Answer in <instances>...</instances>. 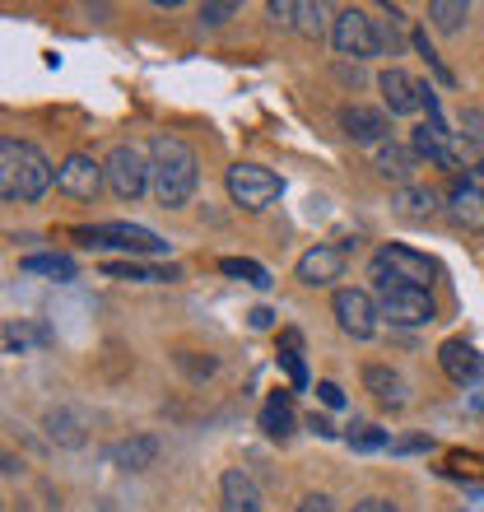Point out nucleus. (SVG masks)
Wrapping results in <instances>:
<instances>
[{
	"mask_svg": "<svg viewBox=\"0 0 484 512\" xmlns=\"http://www.w3.org/2000/svg\"><path fill=\"white\" fill-rule=\"evenodd\" d=\"M298 424L294 415V401L284 396V391H275V396H266V405H261V429L270 433V438H289Z\"/></svg>",
	"mask_w": 484,
	"mask_h": 512,
	"instance_id": "23",
	"label": "nucleus"
},
{
	"mask_svg": "<svg viewBox=\"0 0 484 512\" xmlns=\"http://www.w3.org/2000/svg\"><path fill=\"white\" fill-rule=\"evenodd\" d=\"M201 173H196V149L177 135H154L149 145V191L163 210H182L191 201Z\"/></svg>",
	"mask_w": 484,
	"mask_h": 512,
	"instance_id": "1",
	"label": "nucleus"
},
{
	"mask_svg": "<svg viewBox=\"0 0 484 512\" xmlns=\"http://www.w3.org/2000/svg\"><path fill=\"white\" fill-rule=\"evenodd\" d=\"M19 270H24V275H47V280H56V284H70L75 275H80V266L61 252H33V256L19 261Z\"/></svg>",
	"mask_w": 484,
	"mask_h": 512,
	"instance_id": "20",
	"label": "nucleus"
},
{
	"mask_svg": "<svg viewBox=\"0 0 484 512\" xmlns=\"http://www.w3.org/2000/svg\"><path fill=\"white\" fill-rule=\"evenodd\" d=\"M340 126H345V135H350L354 145H387L391 135V122L382 108H363V103H350V108H340Z\"/></svg>",
	"mask_w": 484,
	"mask_h": 512,
	"instance_id": "13",
	"label": "nucleus"
},
{
	"mask_svg": "<svg viewBox=\"0 0 484 512\" xmlns=\"http://www.w3.org/2000/svg\"><path fill=\"white\" fill-rule=\"evenodd\" d=\"M433 438H401V443H391V452H429Z\"/></svg>",
	"mask_w": 484,
	"mask_h": 512,
	"instance_id": "39",
	"label": "nucleus"
},
{
	"mask_svg": "<svg viewBox=\"0 0 484 512\" xmlns=\"http://www.w3.org/2000/svg\"><path fill=\"white\" fill-rule=\"evenodd\" d=\"M461 135L466 145H484V108H461Z\"/></svg>",
	"mask_w": 484,
	"mask_h": 512,
	"instance_id": "32",
	"label": "nucleus"
},
{
	"mask_svg": "<svg viewBox=\"0 0 484 512\" xmlns=\"http://www.w3.org/2000/svg\"><path fill=\"white\" fill-rule=\"evenodd\" d=\"M219 503H224V512H261V489H256V480L247 471H224Z\"/></svg>",
	"mask_w": 484,
	"mask_h": 512,
	"instance_id": "17",
	"label": "nucleus"
},
{
	"mask_svg": "<svg viewBox=\"0 0 484 512\" xmlns=\"http://www.w3.org/2000/svg\"><path fill=\"white\" fill-rule=\"evenodd\" d=\"M308 424H312V429H317V433H322V438H336V429H331V419H317V415H312Z\"/></svg>",
	"mask_w": 484,
	"mask_h": 512,
	"instance_id": "41",
	"label": "nucleus"
},
{
	"mask_svg": "<svg viewBox=\"0 0 484 512\" xmlns=\"http://www.w3.org/2000/svg\"><path fill=\"white\" fill-rule=\"evenodd\" d=\"M270 322H275V312H270V308H256L252 312V326H270Z\"/></svg>",
	"mask_w": 484,
	"mask_h": 512,
	"instance_id": "42",
	"label": "nucleus"
},
{
	"mask_svg": "<svg viewBox=\"0 0 484 512\" xmlns=\"http://www.w3.org/2000/svg\"><path fill=\"white\" fill-rule=\"evenodd\" d=\"M438 364H443V373L457 382V387H471V382L484 378V359L471 340H443V345H438Z\"/></svg>",
	"mask_w": 484,
	"mask_h": 512,
	"instance_id": "15",
	"label": "nucleus"
},
{
	"mask_svg": "<svg viewBox=\"0 0 484 512\" xmlns=\"http://www.w3.org/2000/svg\"><path fill=\"white\" fill-rule=\"evenodd\" d=\"M331 312H336V322H340V331L345 336H354V340H373V331H377V303L363 289H336V298H331Z\"/></svg>",
	"mask_w": 484,
	"mask_h": 512,
	"instance_id": "11",
	"label": "nucleus"
},
{
	"mask_svg": "<svg viewBox=\"0 0 484 512\" xmlns=\"http://www.w3.org/2000/svg\"><path fill=\"white\" fill-rule=\"evenodd\" d=\"M447 475H471V480H484V457L475 452H447Z\"/></svg>",
	"mask_w": 484,
	"mask_h": 512,
	"instance_id": "29",
	"label": "nucleus"
},
{
	"mask_svg": "<svg viewBox=\"0 0 484 512\" xmlns=\"http://www.w3.org/2000/svg\"><path fill=\"white\" fill-rule=\"evenodd\" d=\"M298 512H336V503L326 499V494H308V499L298 503Z\"/></svg>",
	"mask_w": 484,
	"mask_h": 512,
	"instance_id": "38",
	"label": "nucleus"
},
{
	"mask_svg": "<svg viewBox=\"0 0 484 512\" xmlns=\"http://www.w3.org/2000/svg\"><path fill=\"white\" fill-rule=\"evenodd\" d=\"M322 5H298V33H308V38H322Z\"/></svg>",
	"mask_w": 484,
	"mask_h": 512,
	"instance_id": "33",
	"label": "nucleus"
},
{
	"mask_svg": "<svg viewBox=\"0 0 484 512\" xmlns=\"http://www.w3.org/2000/svg\"><path fill=\"white\" fill-rule=\"evenodd\" d=\"M354 512H396V503H387V499H359V503H354Z\"/></svg>",
	"mask_w": 484,
	"mask_h": 512,
	"instance_id": "40",
	"label": "nucleus"
},
{
	"mask_svg": "<svg viewBox=\"0 0 484 512\" xmlns=\"http://www.w3.org/2000/svg\"><path fill=\"white\" fill-rule=\"evenodd\" d=\"M447 210L466 233H484V191L475 182H452L447 187Z\"/></svg>",
	"mask_w": 484,
	"mask_h": 512,
	"instance_id": "16",
	"label": "nucleus"
},
{
	"mask_svg": "<svg viewBox=\"0 0 484 512\" xmlns=\"http://www.w3.org/2000/svg\"><path fill=\"white\" fill-rule=\"evenodd\" d=\"M410 42H415V52L424 56V61H429V70H433V75H438V80H443V84H457V80H452V70L443 66V56H438V52H433V47H429V33H415V38H410Z\"/></svg>",
	"mask_w": 484,
	"mask_h": 512,
	"instance_id": "30",
	"label": "nucleus"
},
{
	"mask_svg": "<svg viewBox=\"0 0 484 512\" xmlns=\"http://www.w3.org/2000/svg\"><path fill=\"white\" fill-rule=\"evenodd\" d=\"M280 364H284V373L294 378V387H308V368H303L298 350H284V345H280Z\"/></svg>",
	"mask_w": 484,
	"mask_h": 512,
	"instance_id": "35",
	"label": "nucleus"
},
{
	"mask_svg": "<svg viewBox=\"0 0 484 512\" xmlns=\"http://www.w3.org/2000/svg\"><path fill=\"white\" fill-rule=\"evenodd\" d=\"M438 266H433L429 256L410 252L401 243H387L373 252V284L377 289H391V284H410V289H429Z\"/></svg>",
	"mask_w": 484,
	"mask_h": 512,
	"instance_id": "3",
	"label": "nucleus"
},
{
	"mask_svg": "<svg viewBox=\"0 0 484 512\" xmlns=\"http://www.w3.org/2000/svg\"><path fill=\"white\" fill-rule=\"evenodd\" d=\"M298 284H308V289H322V284L340 280L345 275V252L340 247H308V252L298 256V266H294Z\"/></svg>",
	"mask_w": 484,
	"mask_h": 512,
	"instance_id": "14",
	"label": "nucleus"
},
{
	"mask_svg": "<svg viewBox=\"0 0 484 512\" xmlns=\"http://www.w3.org/2000/svg\"><path fill=\"white\" fill-rule=\"evenodd\" d=\"M112 466H121V471H149L154 461H159V438H149V433H135V438H121V443H112Z\"/></svg>",
	"mask_w": 484,
	"mask_h": 512,
	"instance_id": "18",
	"label": "nucleus"
},
{
	"mask_svg": "<svg viewBox=\"0 0 484 512\" xmlns=\"http://www.w3.org/2000/svg\"><path fill=\"white\" fill-rule=\"evenodd\" d=\"M331 47L340 56H382V28L377 19H368L363 10H340L336 24H331Z\"/></svg>",
	"mask_w": 484,
	"mask_h": 512,
	"instance_id": "6",
	"label": "nucleus"
},
{
	"mask_svg": "<svg viewBox=\"0 0 484 512\" xmlns=\"http://www.w3.org/2000/svg\"><path fill=\"white\" fill-rule=\"evenodd\" d=\"M103 173H108V187L117 201H140L149 191V159L140 154L135 145H117L103 163Z\"/></svg>",
	"mask_w": 484,
	"mask_h": 512,
	"instance_id": "7",
	"label": "nucleus"
},
{
	"mask_svg": "<svg viewBox=\"0 0 484 512\" xmlns=\"http://www.w3.org/2000/svg\"><path fill=\"white\" fill-rule=\"evenodd\" d=\"M433 205H438V191H429V187H401L396 191V210L401 215H433Z\"/></svg>",
	"mask_w": 484,
	"mask_h": 512,
	"instance_id": "27",
	"label": "nucleus"
},
{
	"mask_svg": "<svg viewBox=\"0 0 484 512\" xmlns=\"http://www.w3.org/2000/svg\"><path fill=\"white\" fill-rule=\"evenodd\" d=\"M103 182H108V173H103V163L94 154H66L61 168H56V191H66L75 201H94Z\"/></svg>",
	"mask_w": 484,
	"mask_h": 512,
	"instance_id": "10",
	"label": "nucleus"
},
{
	"mask_svg": "<svg viewBox=\"0 0 484 512\" xmlns=\"http://www.w3.org/2000/svg\"><path fill=\"white\" fill-rule=\"evenodd\" d=\"M410 149H415L419 159L438 163L447 173H457L461 159H466V145L457 140V131H447V122H424L410 131Z\"/></svg>",
	"mask_w": 484,
	"mask_h": 512,
	"instance_id": "9",
	"label": "nucleus"
},
{
	"mask_svg": "<svg viewBox=\"0 0 484 512\" xmlns=\"http://www.w3.org/2000/svg\"><path fill=\"white\" fill-rule=\"evenodd\" d=\"M363 387L373 391L382 405H405V382H401V373H396V368H387V364H368V368H363Z\"/></svg>",
	"mask_w": 484,
	"mask_h": 512,
	"instance_id": "21",
	"label": "nucleus"
},
{
	"mask_svg": "<svg viewBox=\"0 0 484 512\" xmlns=\"http://www.w3.org/2000/svg\"><path fill=\"white\" fill-rule=\"evenodd\" d=\"M317 396H322V405H331V410H340V405H345V391H340L336 382H317Z\"/></svg>",
	"mask_w": 484,
	"mask_h": 512,
	"instance_id": "37",
	"label": "nucleus"
},
{
	"mask_svg": "<svg viewBox=\"0 0 484 512\" xmlns=\"http://www.w3.org/2000/svg\"><path fill=\"white\" fill-rule=\"evenodd\" d=\"M33 340H52V331H47V326H38V331H28V326H5V350L10 354H24L28 345H33Z\"/></svg>",
	"mask_w": 484,
	"mask_h": 512,
	"instance_id": "28",
	"label": "nucleus"
},
{
	"mask_svg": "<svg viewBox=\"0 0 484 512\" xmlns=\"http://www.w3.org/2000/svg\"><path fill=\"white\" fill-rule=\"evenodd\" d=\"M229 14H238V5H229V0H224V5H201V24L205 28H219Z\"/></svg>",
	"mask_w": 484,
	"mask_h": 512,
	"instance_id": "36",
	"label": "nucleus"
},
{
	"mask_svg": "<svg viewBox=\"0 0 484 512\" xmlns=\"http://www.w3.org/2000/svg\"><path fill=\"white\" fill-rule=\"evenodd\" d=\"M377 89H382V103H387L391 117H410V112L424 108V80L405 75L401 66H387L377 75Z\"/></svg>",
	"mask_w": 484,
	"mask_h": 512,
	"instance_id": "12",
	"label": "nucleus"
},
{
	"mask_svg": "<svg viewBox=\"0 0 484 512\" xmlns=\"http://www.w3.org/2000/svg\"><path fill=\"white\" fill-rule=\"evenodd\" d=\"M56 182V168L47 163L38 145H28V140H14L5 135L0 140V191H5V201H38L47 196Z\"/></svg>",
	"mask_w": 484,
	"mask_h": 512,
	"instance_id": "2",
	"label": "nucleus"
},
{
	"mask_svg": "<svg viewBox=\"0 0 484 512\" xmlns=\"http://www.w3.org/2000/svg\"><path fill=\"white\" fill-rule=\"evenodd\" d=\"M429 19H433V28L457 33L461 19H471V5H466V0H429Z\"/></svg>",
	"mask_w": 484,
	"mask_h": 512,
	"instance_id": "25",
	"label": "nucleus"
},
{
	"mask_svg": "<svg viewBox=\"0 0 484 512\" xmlns=\"http://www.w3.org/2000/svg\"><path fill=\"white\" fill-rule=\"evenodd\" d=\"M75 238H80L84 247H121V252H135V256L168 252V243H163L154 229L126 224V219H112V224H98V229H75Z\"/></svg>",
	"mask_w": 484,
	"mask_h": 512,
	"instance_id": "4",
	"label": "nucleus"
},
{
	"mask_svg": "<svg viewBox=\"0 0 484 512\" xmlns=\"http://www.w3.org/2000/svg\"><path fill=\"white\" fill-rule=\"evenodd\" d=\"M47 424V438L61 447H84V419L75 410H52V415L42 419Z\"/></svg>",
	"mask_w": 484,
	"mask_h": 512,
	"instance_id": "24",
	"label": "nucleus"
},
{
	"mask_svg": "<svg viewBox=\"0 0 484 512\" xmlns=\"http://www.w3.org/2000/svg\"><path fill=\"white\" fill-rule=\"evenodd\" d=\"M224 187H229L233 205H242V210H266L275 196L284 191V182L270 168H261V163H233L229 177H224Z\"/></svg>",
	"mask_w": 484,
	"mask_h": 512,
	"instance_id": "5",
	"label": "nucleus"
},
{
	"mask_svg": "<svg viewBox=\"0 0 484 512\" xmlns=\"http://www.w3.org/2000/svg\"><path fill=\"white\" fill-rule=\"evenodd\" d=\"M108 280H135V284H173L177 270L173 266H140V261H103Z\"/></svg>",
	"mask_w": 484,
	"mask_h": 512,
	"instance_id": "22",
	"label": "nucleus"
},
{
	"mask_svg": "<svg viewBox=\"0 0 484 512\" xmlns=\"http://www.w3.org/2000/svg\"><path fill=\"white\" fill-rule=\"evenodd\" d=\"M377 312L387 317V322L396 326H424L438 317V308H433L429 289H410V284H391V289H377Z\"/></svg>",
	"mask_w": 484,
	"mask_h": 512,
	"instance_id": "8",
	"label": "nucleus"
},
{
	"mask_svg": "<svg viewBox=\"0 0 484 512\" xmlns=\"http://www.w3.org/2000/svg\"><path fill=\"white\" fill-rule=\"evenodd\" d=\"M219 270H224V275H233V280L256 284V289H270V270L256 266V261H247V256H224V261H219Z\"/></svg>",
	"mask_w": 484,
	"mask_h": 512,
	"instance_id": "26",
	"label": "nucleus"
},
{
	"mask_svg": "<svg viewBox=\"0 0 484 512\" xmlns=\"http://www.w3.org/2000/svg\"><path fill=\"white\" fill-rule=\"evenodd\" d=\"M350 447L354 452H377V447H391V433L387 429H359V433H350Z\"/></svg>",
	"mask_w": 484,
	"mask_h": 512,
	"instance_id": "31",
	"label": "nucleus"
},
{
	"mask_svg": "<svg viewBox=\"0 0 484 512\" xmlns=\"http://www.w3.org/2000/svg\"><path fill=\"white\" fill-rule=\"evenodd\" d=\"M373 168H377V177H387L396 187H410V177H415V168H419V154L410 145H391L387 140V145L377 149Z\"/></svg>",
	"mask_w": 484,
	"mask_h": 512,
	"instance_id": "19",
	"label": "nucleus"
},
{
	"mask_svg": "<svg viewBox=\"0 0 484 512\" xmlns=\"http://www.w3.org/2000/svg\"><path fill=\"white\" fill-rule=\"evenodd\" d=\"M266 14H270V19H275L280 28H294V24H298V0H270Z\"/></svg>",
	"mask_w": 484,
	"mask_h": 512,
	"instance_id": "34",
	"label": "nucleus"
}]
</instances>
